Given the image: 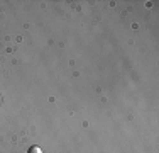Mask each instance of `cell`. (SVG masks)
Masks as SVG:
<instances>
[{"instance_id": "obj_1", "label": "cell", "mask_w": 159, "mask_h": 153, "mask_svg": "<svg viewBox=\"0 0 159 153\" xmlns=\"http://www.w3.org/2000/svg\"><path fill=\"white\" fill-rule=\"evenodd\" d=\"M27 153H43V150H41L39 146H31L29 148V151Z\"/></svg>"}]
</instances>
